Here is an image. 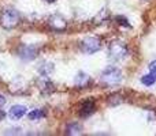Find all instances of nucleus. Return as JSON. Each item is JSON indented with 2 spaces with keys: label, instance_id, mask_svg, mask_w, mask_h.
<instances>
[{
  "label": "nucleus",
  "instance_id": "nucleus-1",
  "mask_svg": "<svg viewBox=\"0 0 156 136\" xmlns=\"http://www.w3.org/2000/svg\"><path fill=\"white\" fill-rule=\"evenodd\" d=\"M100 80L104 86H116L121 83L122 80V72L119 68L116 67H107L104 71L101 72V76H100Z\"/></svg>",
  "mask_w": 156,
  "mask_h": 136
},
{
  "label": "nucleus",
  "instance_id": "nucleus-2",
  "mask_svg": "<svg viewBox=\"0 0 156 136\" xmlns=\"http://www.w3.org/2000/svg\"><path fill=\"white\" fill-rule=\"evenodd\" d=\"M19 21H21V16H19L18 11H15V10H5L2 14V18H0L2 26L7 30L14 29L15 26H18Z\"/></svg>",
  "mask_w": 156,
  "mask_h": 136
},
{
  "label": "nucleus",
  "instance_id": "nucleus-3",
  "mask_svg": "<svg viewBox=\"0 0 156 136\" xmlns=\"http://www.w3.org/2000/svg\"><path fill=\"white\" fill-rule=\"evenodd\" d=\"M100 48H101V42L96 37H86L85 40L81 41V49H82V52H85L88 55H92L94 52L100 51Z\"/></svg>",
  "mask_w": 156,
  "mask_h": 136
},
{
  "label": "nucleus",
  "instance_id": "nucleus-4",
  "mask_svg": "<svg viewBox=\"0 0 156 136\" xmlns=\"http://www.w3.org/2000/svg\"><path fill=\"white\" fill-rule=\"evenodd\" d=\"M108 53H110V57L112 60H122L123 57H126L127 55V48L123 45L122 42H112L108 48Z\"/></svg>",
  "mask_w": 156,
  "mask_h": 136
},
{
  "label": "nucleus",
  "instance_id": "nucleus-5",
  "mask_svg": "<svg viewBox=\"0 0 156 136\" xmlns=\"http://www.w3.org/2000/svg\"><path fill=\"white\" fill-rule=\"evenodd\" d=\"M38 49L34 45H21L18 49V56L25 61H32L37 57Z\"/></svg>",
  "mask_w": 156,
  "mask_h": 136
},
{
  "label": "nucleus",
  "instance_id": "nucleus-6",
  "mask_svg": "<svg viewBox=\"0 0 156 136\" xmlns=\"http://www.w3.org/2000/svg\"><path fill=\"white\" fill-rule=\"evenodd\" d=\"M48 23H49V26H51V29L55 30V32H63V30L67 27V22L59 15H52L51 18H49Z\"/></svg>",
  "mask_w": 156,
  "mask_h": 136
},
{
  "label": "nucleus",
  "instance_id": "nucleus-7",
  "mask_svg": "<svg viewBox=\"0 0 156 136\" xmlns=\"http://www.w3.org/2000/svg\"><path fill=\"white\" fill-rule=\"evenodd\" d=\"M94 109H96L94 102L90 101V99H88V101H85L82 105H81L80 116H81V117H89L90 114H93V113H94Z\"/></svg>",
  "mask_w": 156,
  "mask_h": 136
},
{
  "label": "nucleus",
  "instance_id": "nucleus-8",
  "mask_svg": "<svg viewBox=\"0 0 156 136\" xmlns=\"http://www.w3.org/2000/svg\"><path fill=\"white\" fill-rule=\"evenodd\" d=\"M25 114H26V106H23V105H14V106H11L10 112H8V116L12 120H19Z\"/></svg>",
  "mask_w": 156,
  "mask_h": 136
},
{
  "label": "nucleus",
  "instance_id": "nucleus-9",
  "mask_svg": "<svg viewBox=\"0 0 156 136\" xmlns=\"http://www.w3.org/2000/svg\"><path fill=\"white\" fill-rule=\"evenodd\" d=\"M89 82H90V78L85 72H78L76 76V80H74L76 86H78V87H85V86H88Z\"/></svg>",
  "mask_w": 156,
  "mask_h": 136
},
{
  "label": "nucleus",
  "instance_id": "nucleus-10",
  "mask_svg": "<svg viewBox=\"0 0 156 136\" xmlns=\"http://www.w3.org/2000/svg\"><path fill=\"white\" fill-rule=\"evenodd\" d=\"M66 135H81L82 134V125L78 123H71L66 127Z\"/></svg>",
  "mask_w": 156,
  "mask_h": 136
},
{
  "label": "nucleus",
  "instance_id": "nucleus-11",
  "mask_svg": "<svg viewBox=\"0 0 156 136\" xmlns=\"http://www.w3.org/2000/svg\"><path fill=\"white\" fill-rule=\"evenodd\" d=\"M44 117H45V112H44L43 109H34V110H32V112H29V114H27V118H29L30 121H37Z\"/></svg>",
  "mask_w": 156,
  "mask_h": 136
},
{
  "label": "nucleus",
  "instance_id": "nucleus-12",
  "mask_svg": "<svg viewBox=\"0 0 156 136\" xmlns=\"http://www.w3.org/2000/svg\"><path fill=\"white\" fill-rule=\"evenodd\" d=\"M155 82H156L155 72H151V74H148V75H144V76L141 78V83H143L144 86H152Z\"/></svg>",
  "mask_w": 156,
  "mask_h": 136
},
{
  "label": "nucleus",
  "instance_id": "nucleus-13",
  "mask_svg": "<svg viewBox=\"0 0 156 136\" xmlns=\"http://www.w3.org/2000/svg\"><path fill=\"white\" fill-rule=\"evenodd\" d=\"M40 86H43V87H40V88L44 91V93H49V91L54 90V85H52V83L49 82L48 79H45L44 82H41V83H40Z\"/></svg>",
  "mask_w": 156,
  "mask_h": 136
},
{
  "label": "nucleus",
  "instance_id": "nucleus-14",
  "mask_svg": "<svg viewBox=\"0 0 156 136\" xmlns=\"http://www.w3.org/2000/svg\"><path fill=\"white\" fill-rule=\"evenodd\" d=\"M116 21H119V23L123 25V26H129V23H127L126 18H123V16H118V18H116Z\"/></svg>",
  "mask_w": 156,
  "mask_h": 136
},
{
  "label": "nucleus",
  "instance_id": "nucleus-15",
  "mask_svg": "<svg viewBox=\"0 0 156 136\" xmlns=\"http://www.w3.org/2000/svg\"><path fill=\"white\" fill-rule=\"evenodd\" d=\"M149 71H151V72H155V74H156V60H154V61L149 64Z\"/></svg>",
  "mask_w": 156,
  "mask_h": 136
},
{
  "label": "nucleus",
  "instance_id": "nucleus-16",
  "mask_svg": "<svg viewBox=\"0 0 156 136\" xmlns=\"http://www.w3.org/2000/svg\"><path fill=\"white\" fill-rule=\"evenodd\" d=\"M5 102H7V99H5V97L3 95V94H0V108H3L5 105Z\"/></svg>",
  "mask_w": 156,
  "mask_h": 136
},
{
  "label": "nucleus",
  "instance_id": "nucleus-17",
  "mask_svg": "<svg viewBox=\"0 0 156 136\" xmlns=\"http://www.w3.org/2000/svg\"><path fill=\"white\" fill-rule=\"evenodd\" d=\"M4 117H5V113H3L2 110H0V120H3Z\"/></svg>",
  "mask_w": 156,
  "mask_h": 136
},
{
  "label": "nucleus",
  "instance_id": "nucleus-18",
  "mask_svg": "<svg viewBox=\"0 0 156 136\" xmlns=\"http://www.w3.org/2000/svg\"><path fill=\"white\" fill-rule=\"evenodd\" d=\"M45 2H48V3H54V2H56V0H45Z\"/></svg>",
  "mask_w": 156,
  "mask_h": 136
}]
</instances>
